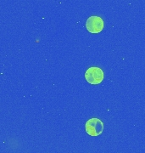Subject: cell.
<instances>
[{"label":"cell","instance_id":"3","mask_svg":"<svg viewBox=\"0 0 145 153\" xmlns=\"http://www.w3.org/2000/svg\"><path fill=\"white\" fill-rule=\"evenodd\" d=\"M86 27L87 31L92 34L101 33L104 27V22L101 17L92 16H90L86 22Z\"/></svg>","mask_w":145,"mask_h":153},{"label":"cell","instance_id":"2","mask_svg":"<svg viewBox=\"0 0 145 153\" xmlns=\"http://www.w3.org/2000/svg\"><path fill=\"white\" fill-rule=\"evenodd\" d=\"M85 130L88 135L96 137L100 135L104 130V123L100 119L93 117L87 121L85 124Z\"/></svg>","mask_w":145,"mask_h":153},{"label":"cell","instance_id":"1","mask_svg":"<svg viewBox=\"0 0 145 153\" xmlns=\"http://www.w3.org/2000/svg\"><path fill=\"white\" fill-rule=\"evenodd\" d=\"M85 78L88 83L97 85L103 82L104 78V74L101 68L97 66H92L85 72Z\"/></svg>","mask_w":145,"mask_h":153}]
</instances>
